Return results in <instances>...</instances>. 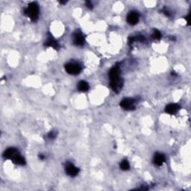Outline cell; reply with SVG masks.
<instances>
[{
    "label": "cell",
    "instance_id": "6da1fadb",
    "mask_svg": "<svg viewBox=\"0 0 191 191\" xmlns=\"http://www.w3.org/2000/svg\"><path fill=\"white\" fill-rule=\"evenodd\" d=\"M110 80H111V87L114 91L118 93L123 87V81L120 77V70L118 67H114L109 73Z\"/></svg>",
    "mask_w": 191,
    "mask_h": 191
},
{
    "label": "cell",
    "instance_id": "7a4b0ae2",
    "mask_svg": "<svg viewBox=\"0 0 191 191\" xmlns=\"http://www.w3.org/2000/svg\"><path fill=\"white\" fill-rule=\"evenodd\" d=\"M25 14L32 21H36L39 16L38 4L35 2H31L28 4V7L25 10Z\"/></svg>",
    "mask_w": 191,
    "mask_h": 191
},
{
    "label": "cell",
    "instance_id": "3957f363",
    "mask_svg": "<svg viewBox=\"0 0 191 191\" xmlns=\"http://www.w3.org/2000/svg\"><path fill=\"white\" fill-rule=\"evenodd\" d=\"M65 70L69 74L78 75L82 71V67L77 63H68L65 65Z\"/></svg>",
    "mask_w": 191,
    "mask_h": 191
},
{
    "label": "cell",
    "instance_id": "277c9868",
    "mask_svg": "<svg viewBox=\"0 0 191 191\" xmlns=\"http://www.w3.org/2000/svg\"><path fill=\"white\" fill-rule=\"evenodd\" d=\"M120 106L126 111H132L135 109V100L130 98L124 99L120 102Z\"/></svg>",
    "mask_w": 191,
    "mask_h": 191
},
{
    "label": "cell",
    "instance_id": "5b68a950",
    "mask_svg": "<svg viewBox=\"0 0 191 191\" xmlns=\"http://www.w3.org/2000/svg\"><path fill=\"white\" fill-rule=\"evenodd\" d=\"M66 172H67V175H69L71 177H75L79 174V168H77L76 166H75L73 164L71 163H67L65 167Z\"/></svg>",
    "mask_w": 191,
    "mask_h": 191
},
{
    "label": "cell",
    "instance_id": "8992f818",
    "mask_svg": "<svg viewBox=\"0 0 191 191\" xmlns=\"http://www.w3.org/2000/svg\"><path fill=\"white\" fill-rule=\"evenodd\" d=\"M139 21V15L137 12L132 11L128 14L127 16V22L131 25H135Z\"/></svg>",
    "mask_w": 191,
    "mask_h": 191
},
{
    "label": "cell",
    "instance_id": "52a82bcc",
    "mask_svg": "<svg viewBox=\"0 0 191 191\" xmlns=\"http://www.w3.org/2000/svg\"><path fill=\"white\" fill-rule=\"evenodd\" d=\"M17 154H19V152L17 151L16 149L9 148L7 149V150H5V152H4V154H3V156H4V158L12 160Z\"/></svg>",
    "mask_w": 191,
    "mask_h": 191
},
{
    "label": "cell",
    "instance_id": "ba28073f",
    "mask_svg": "<svg viewBox=\"0 0 191 191\" xmlns=\"http://www.w3.org/2000/svg\"><path fill=\"white\" fill-rule=\"evenodd\" d=\"M73 41H74V44L76 45V46H83L84 43H85V38H84L82 33L79 32V31L75 33Z\"/></svg>",
    "mask_w": 191,
    "mask_h": 191
},
{
    "label": "cell",
    "instance_id": "9c48e42d",
    "mask_svg": "<svg viewBox=\"0 0 191 191\" xmlns=\"http://www.w3.org/2000/svg\"><path fill=\"white\" fill-rule=\"evenodd\" d=\"M179 109V106L176 104H169L165 108V111L167 114H174L177 112Z\"/></svg>",
    "mask_w": 191,
    "mask_h": 191
},
{
    "label": "cell",
    "instance_id": "30bf717a",
    "mask_svg": "<svg viewBox=\"0 0 191 191\" xmlns=\"http://www.w3.org/2000/svg\"><path fill=\"white\" fill-rule=\"evenodd\" d=\"M165 161V157L164 155L160 154V153H157L155 155L154 158V163L157 166H161Z\"/></svg>",
    "mask_w": 191,
    "mask_h": 191
},
{
    "label": "cell",
    "instance_id": "8fae6325",
    "mask_svg": "<svg viewBox=\"0 0 191 191\" xmlns=\"http://www.w3.org/2000/svg\"><path fill=\"white\" fill-rule=\"evenodd\" d=\"M78 89L82 92H86L89 90V85H88V82H85V81H81L78 84Z\"/></svg>",
    "mask_w": 191,
    "mask_h": 191
},
{
    "label": "cell",
    "instance_id": "7c38bea8",
    "mask_svg": "<svg viewBox=\"0 0 191 191\" xmlns=\"http://www.w3.org/2000/svg\"><path fill=\"white\" fill-rule=\"evenodd\" d=\"M12 161L14 164L17 165H24L25 164V159L22 157L19 154H17L13 159H12Z\"/></svg>",
    "mask_w": 191,
    "mask_h": 191
},
{
    "label": "cell",
    "instance_id": "4fadbf2b",
    "mask_svg": "<svg viewBox=\"0 0 191 191\" xmlns=\"http://www.w3.org/2000/svg\"><path fill=\"white\" fill-rule=\"evenodd\" d=\"M45 46H51V47L54 48V49H56V48L58 47V42L53 39L52 37H49L45 43Z\"/></svg>",
    "mask_w": 191,
    "mask_h": 191
},
{
    "label": "cell",
    "instance_id": "5bb4252c",
    "mask_svg": "<svg viewBox=\"0 0 191 191\" xmlns=\"http://www.w3.org/2000/svg\"><path fill=\"white\" fill-rule=\"evenodd\" d=\"M129 167H130V166H129V163L128 162V161L124 160L121 162V164H120V168H121L123 170H129Z\"/></svg>",
    "mask_w": 191,
    "mask_h": 191
},
{
    "label": "cell",
    "instance_id": "9a60e30c",
    "mask_svg": "<svg viewBox=\"0 0 191 191\" xmlns=\"http://www.w3.org/2000/svg\"><path fill=\"white\" fill-rule=\"evenodd\" d=\"M152 37L155 40H160L161 38V32L159 31L155 30L152 34Z\"/></svg>",
    "mask_w": 191,
    "mask_h": 191
},
{
    "label": "cell",
    "instance_id": "2e32d148",
    "mask_svg": "<svg viewBox=\"0 0 191 191\" xmlns=\"http://www.w3.org/2000/svg\"><path fill=\"white\" fill-rule=\"evenodd\" d=\"M55 137H56V132H51L50 133L48 134V137H49V139H53Z\"/></svg>",
    "mask_w": 191,
    "mask_h": 191
},
{
    "label": "cell",
    "instance_id": "e0dca14e",
    "mask_svg": "<svg viewBox=\"0 0 191 191\" xmlns=\"http://www.w3.org/2000/svg\"><path fill=\"white\" fill-rule=\"evenodd\" d=\"M86 5L88 6V8H90V9L93 8V5H92V3H91V1H86Z\"/></svg>",
    "mask_w": 191,
    "mask_h": 191
},
{
    "label": "cell",
    "instance_id": "ac0fdd59",
    "mask_svg": "<svg viewBox=\"0 0 191 191\" xmlns=\"http://www.w3.org/2000/svg\"><path fill=\"white\" fill-rule=\"evenodd\" d=\"M40 159H42V160H43V159L44 158V156H43V155H40Z\"/></svg>",
    "mask_w": 191,
    "mask_h": 191
},
{
    "label": "cell",
    "instance_id": "d6986e66",
    "mask_svg": "<svg viewBox=\"0 0 191 191\" xmlns=\"http://www.w3.org/2000/svg\"><path fill=\"white\" fill-rule=\"evenodd\" d=\"M60 3H61V4H66L67 1H60Z\"/></svg>",
    "mask_w": 191,
    "mask_h": 191
}]
</instances>
